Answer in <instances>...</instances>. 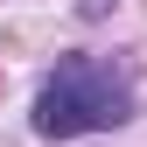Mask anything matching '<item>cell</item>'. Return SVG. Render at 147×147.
I'll use <instances>...</instances> for the list:
<instances>
[{"mask_svg":"<svg viewBox=\"0 0 147 147\" xmlns=\"http://www.w3.org/2000/svg\"><path fill=\"white\" fill-rule=\"evenodd\" d=\"M133 112V84L105 56H63L35 91V133L42 140H77L98 126H119Z\"/></svg>","mask_w":147,"mask_h":147,"instance_id":"1","label":"cell"}]
</instances>
